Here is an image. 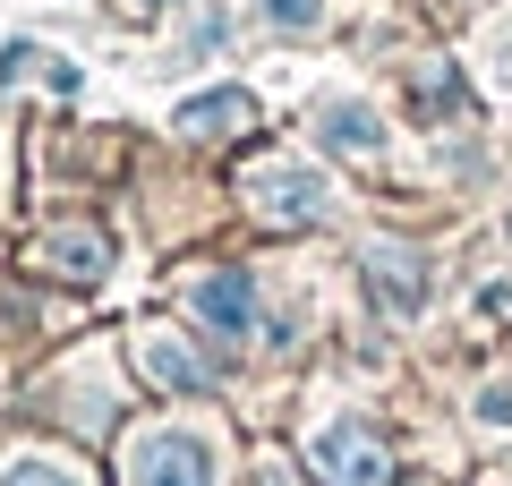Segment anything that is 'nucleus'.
I'll use <instances>...</instances> for the list:
<instances>
[{"label":"nucleus","mask_w":512,"mask_h":486,"mask_svg":"<svg viewBox=\"0 0 512 486\" xmlns=\"http://www.w3.org/2000/svg\"><path fill=\"white\" fill-rule=\"evenodd\" d=\"M256 120V103L239 86H222V94H197V103H180V128L188 137H214V128H248Z\"/></svg>","instance_id":"5"},{"label":"nucleus","mask_w":512,"mask_h":486,"mask_svg":"<svg viewBox=\"0 0 512 486\" xmlns=\"http://www.w3.org/2000/svg\"><path fill=\"white\" fill-rule=\"evenodd\" d=\"M256 214H274V222H308L316 205H325V188H316V171H299V162H265L248 180Z\"/></svg>","instance_id":"4"},{"label":"nucleus","mask_w":512,"mask_h":486,"mask_svg":"<svg viewBox=\"0 0 512 486\" xmlns=\"http://www.w3.org/2000/svg\"><path fill=\"white\" fill-rule=\"evenodd\" d=\"M0 486H77V478H69L60 461H18V469H9Z\"/></svg>","instance_id":"9"},{"label":"nucleus","mask_w":512,"mask_h":486,"mask_svg":"<svg viewBox=\"0 0 512 486\" xmlns=\"http://www.w3.org/2000/svg\"><path fill=\"white\" fill-rule=\"evenodd\" d=\"M52 256H60V273H103V239H86V231H60Z\"/></svg>","instance_id":"8"},{"label":"nucleus","mask_w":512,"mask_h":486,"mask_svg":"<svg viewBox=\"0 0 512 486\" xmlns=\"http://www.w3.org/2000/svg\"><path fill=\"white\" fill-rule=\"evenodd\" d=\"M325 145H342V154H367V145H376V120H367L359 103H333V111H325Z\"/></svg>","instance_id":"7"},{"label":"nucleus","mask_w":512,"mask_h":486,"mask_svg":"<svg viewBox=\"0 0 512 486\" xmlns=\"http://www.w3.org/2000/svg\"><path fill=\"white\" fill-rule=\"evenodd\" d=\"M146 376L154 384H180V393H205V367L188 359L180 342H146Z\"/></svg>","instance_id":"6"},{"label":"nucleus","mask_w":512,"mask_h":486,"mask_svg":"<svg viewBox=\"0 0 512 486\" xmlns=\"http://www.w3.org/2000/svg\"><path fill=\"white\" fill-rule=\"evenodd\" d=\"M478 418H487V427H504V418H512V393H504V384H495V393H478Z\"/></svg>","instance_id":"11"},{"label":"nucleus","mask_w":512,"mask_h":486,"mask_svg":"<svg viewBox=\"0 0 512 486\" xmlns=\"http://www.w3.org/2000/svg\"><path fill=\"white\" fill-rule=\"evenodd\" d=\"M265 9H274V26H316L325 18V0H265Z\"/></svg>","instance_id":"10"},{"label":"nucleus","mask_w":512,"mask_h":486,"mask_svg":"<svg viewBox=\"0 0 512 486\" xmlns=\"http://www.w3.org/2000/svg\"><path fill=\"white\" fill-rule=\"evenodd\" d=\"M316 469H325L333 486H393V452H384L376 435L359 427V418L325 427V444H316Z\"/></svg>","instance_id":"1"},{"label":"nucleus","mask_w":512,"mask_h":486,"mask_svg":"<svg viewBox=\"0 0 512 486\" xmlns=\"http://www.w3.org/2000/svg\"><path fill=\"white\" fill-rule=\"evenodd\" d=\"M128 486H214V461H205L197 435H146L137 461H128Z\"/></svg>","instance_id":"2"},{"label":"nucleus","mask_w":512,"mask_h":486,"mask_svg":"<svg viewBox=\"0 0 512 486\" xmlns=\"http://www.w3.org/2000/svg\"><path fill=\"white\" fill-rule=\"evenodd\" d=\"M197 316H205V333H214V342H248V324H256V290H248V273H205L197 282Z\"/></svg>","instance_id":"3"}]
</instances>
